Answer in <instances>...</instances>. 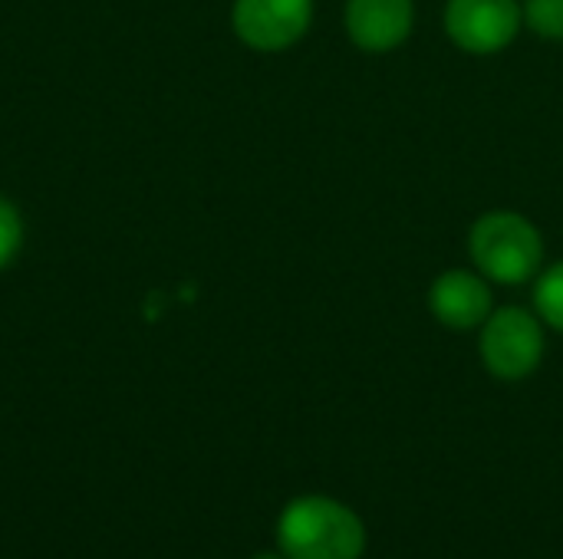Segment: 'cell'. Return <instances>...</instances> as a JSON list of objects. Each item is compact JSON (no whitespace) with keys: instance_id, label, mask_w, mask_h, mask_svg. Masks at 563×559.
<instances>
[{"instance_id":"cell-1","label":"cell","mask_w":563,"mask_h":559,"mask_svg":"<svg viewBox=\"0 0 563 559\" xmlns=\"http://www.w3.org/2000/svg\"><path fill=\"white\" fill-rule=\"evenodd\" d=\"M277 544L287 559H363L366 527L346 504L307 494L284 507L277 521Z\"/></svg>"},{"instance_id":"cell-2","label":"cell","mask_w":563,"mask_h":559,"mask_svg":"<svg viewBox=\"0 0 563 559\" xmlns=\"http://www.w3.org/2000/svg\"><path fill=\"white\" fill-rule=\"evenodd\" d=\"M468 254L488 283L518 287L541 273V231L518 211H488L468 231Z\"/></svg>"},{"instance_id":"cell-3","label":"cell","mask_w":563,"mask_h":559,"mask_svg":"<svg viewBox=\"0 0 563 559\" xmlns=\"http://www.w3.org/2000/svg\"><path fill=\"white\" fill-rule=\"evenodd\" d=\"M478 353L485 369L495 379L521 382L538 372L544 359V323L538 313L521 306H501L492 310V316L482 323Z\"/></svg>"},{"instance_id":"cell-4","label":"cell","mask_w":563,"mask_h":559,"mask_svg":"<svg viewBox=\"0 0 563 559\" xmlns=\"http://www.w3.org/2000/svg\"><path fill=\"white\" fill-rule=\"evenodd\" d=\"M525 13L521 0H449L445 3V33L449 40L472 56H495L515 43L521 33Z\"/></svg>"},{"instance_id":"cell-5","label":"cell","mask_w":563,"mask_h":559,"mask_svg":"<svg viewBox=\"0 0 563 559\" xmlns=\"http://www.w3.org/2000/svg\"><path fill=\"white\" fill-rule=\"evenodd\" d=\"M234 33L261 53H280L300 43L313 23V0H234Z\"/></svg>"},{"instance_id":"cell-6","label":"cell","mask_w":563,"mask_h":559,"mask_svg":"<svg viewBox=\"0 0 563 559\" xmlns=\"http://www.w3.org/2000/svg\"><path fill=\"white\" fill-rule=\"evenodd\" d=\"M416 23V0H346V36L366 53H389L402 46Z\"/></svg>"},{"instance_id":"cell-7","label":"cell","mask_w":563,"mask_h":559,"mask_svg":"<svg viewBox=\"0 0 563 559\" xmlns=\"http://www.w3.org/2000/svg\"><path fill=\"white\" fill-rule=\"evenodd\" d=\"M429 310L445 329H482L492 316V287L478 270H445L429 287Z\"/></svg>"},{"instance_id":"cell-8","label":"cell","mask_w":563,"mask_h":559,"mask_svg":"<svg viewBox=\"0 0 563 559\" xmlns=\"http://www.w3.org/2000/svg\"><path fill=\"white\" fill-rule=\"evenodd\" d=\"M534 310H538L541 323H548L551 329L563 333V260H558L554 267L538 273Z\"/></svg>"},{"instance_id":"cell-9","label":"cell","mask_w":563,"mask_h":559,"mask_svg":"<svg viewBox=\"0 0 563 559\" xmlns=\"http://www.w3.org/2000/svg\"><path fill=\"white\" fill-rule=\"evenodd\" d=\"M521 13L538 36L563 40V0H525Z\"/></svg>"},{"instance_id":"cell-10","label":"cell","mask_w":563,"mask_h":559,"mask_svg":"<svg viewBox=\"0 0 563 559\" xmlns=\"http://www.w3.org/2000/svg\"><path fill=\"white\" fill-rule=\"evenodd\" d=\"M20 244H23V221L16 208L0 198V270L16 257Z\"/></svg>"},{"instance_id":"cell-11","label":"cell","mask_w":563,"mask_h":559,"mask_svg":"<svg viewBox=\"0 0 563 559\" xmlns=\"http://www.w3.org/2000/svg\"><path fill=\"white\" fill-rule=\"evenodd\" d=\"M254 559H287V557H284V554H257Z\"/></svg>"}]
</instances>
